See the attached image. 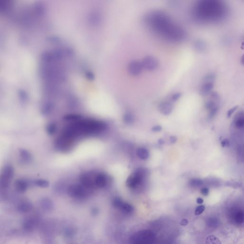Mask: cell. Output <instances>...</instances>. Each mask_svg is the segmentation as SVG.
Instances as JSON below:
<instances>
[{
	"instance_id": "1",
	"label": "cell",
	"mask_w": 244,
	"mask_h": 244,
	"mask_svg": "<svg viewBox=\"0 0 244 244\" xmlns=\"http://www.w3.org/2000/svg\"><path fill=\"white\" fill-rule=\"evenodd\" d=\"M193 16L203 24L222 22L229 15L228 6L224 2L205 0L197 2L193 7Z\"/></svg>"
},
{
	"instance_id": "2",
	"label": "cell",
	"mask_w": 244,
	"mask_h": 244,
	"mask_svg": "<svg viewBox=\"0 0 244 244\" xmlns=\"http://www.w3.org/2000/svg\"><path fill=\"white\" fill-rule=\"evenodd\" d=\"M147 20L154 31L167 39L180 41L186 38L184 30L162 12H155L150 14Z\"/></svg>"
},
{
	"instance_id": "3",
	"label": "cell",
	"mask_w": 244,
	"mask_h": 244,
	"mask_svg": "<svg viewBox=\"0 0 244 244\" xmlns=\"http://www.w3.org/2000/svg\"><path fill=\"white\" fill-rule=\"evenodd\" d=\"M105 128L106 124L102 121L83 118L64 128L61 134L74 141L82 136L98 133L104 131Z\"/></svg>"
},
{
	"instance_id": "4",
	"label": "cell",
	"mask_w": 244,
	"mask_h": 244,
	"mask_svg": "<svg viewBox=\"0 0 244 244\" xmlns=\"http://www.w3.org/2000/svg\"><path fill=\"white\" fill-rule=\"evenodd\" d=\"M89 189L81 184H73L67 188V194L73 198H82L87 195Z\"/></svg>"
},
{
	"instance_id": "5",
	"label": "cell",
	"mask_w": 244,
	"mask_h": 244,
	"mask_svg": "<svg viewBox=\"0 0 244 244\" xmlns=\"http://www.w3.org/2000/svg\"><path fill=\"white\" fill-rule=\"evenodd\" d=\"M15 170L12 166L8 165L4 168L0 179V185L3 188L9 186L11 181L14 177Z\"/></svg>"
},
{
	"instance_id": "6",
	"label": "cell",
	"mask_w": 244,
	"mask_h": 244,
	"mask_svg": "<svg viewBox=\"0 0 244 244\" xmlns=\"http://www.w3.org/2000/svg\"><path fill=\"white\" fill-rule=\"evenodd\" d=\"M74 141L63 134H61L55 140V147L57 150L60 151L64 152L68 151L71 148Z\"/></svg>"
},
{
	"instance_id": "7",
	"label": "cell",
	"mask_w": 244,
	"mask_h": 244,
	"mask_svg": "<svg viewBox=\"0 0 244 244\" xmlns=\"http://www.w3.org/2000/svg\"><path fill=\"white\" fill-rule=\"evenodd\" d=\"M95 176L90 172L84 173L81 175L80 177V182L81 185L88 189H92L96 187L94 183Z\"/></svg>"
},
{
	"instance_id": "8",
	"label": "cell",
	"mask_w": 244,
	"mask_h": 244,
	"mask_svg": "<svg viewBox=\"0 0 244 244\" xmlns=\"http://www.w3.org/2000/svg\"><path fill=\"white\" fill-rule=\"evenodd\" d=\"M141 63L143 69L149 71L156 70L159 64L158 60L152 56H146L143 59Z\"/></svg>"
},
{
	"instance_id": "9",
	"label": "cell",
	"mask_w": 244,
	"mask_h": 244,
	"mask_svg": "<svg viewBox=\"0 0 244 244\" xmlns=\"http://www.w3.org/2000/svg\"><path fill=\"white\" fill-rule=\"evenodd\" d=\"M142 179V172L137 171L136 173L131 174L128 177L126 183L127 186L130 188H134L141 184Z\"/></svg>"
},
{
	"instance_id": "10",
	"label": "cell",
	"mask_w": 244,
	"mask_h": 244,
	"mask_svg": "<svg viewBox=\"0 0 244 244\" xmlns=\"http://www.w3.org/2000/svg\"><path fill=\"white\" fill-rule=\"evenodd\" d=\"M143 69V68L142 63L138 61H132L128 65V72L131 76H137L139 75Z\"/></svg>"
},
{
	"instance_id": "11",
	"label": "cell",
	"mask_w": 244,
	"mask_h": 244,
	"mask_svg": "<svg viewBox=\"0 0 244 244\" xmlns=\"http://www.w3.org/2000/svg\"><path fill=\"white\" fill-rule=\"evenodd\" d=\"M94 183L96 187L103 188L104 187L107 183V177L103 173L98 174L95 176Z\"/></svg>"
},
{
	"instance_id": "12",
	"label": "cell",
	"mask_w": 244,
	"mask_h": 244,
	"mask_svg": "<svg viewBox=\"0 0 244 244\" xmlns=\"http://www.w3.org/2000/svg\"><path fill=\"white\" fill-rule=\"evenodd\" d=\"M15 188L17 191L24 193L26 191L28 187V183L24 179H18L15 183Z\"/></svg>"
},
{
	"instance_id": "13",
	"label": "cell",
	"mask_w": 244,
	"mask_h": 244,
	"mask_svg": "<svg viewBox=\"0 0 244 244\" xmlns=\"http://www.w3.org/2000/svg\"><path fill=\"white\" fill-rule=\"evenodd\" d=\"M159 110L160 112L165 115H168L172 112L173 107L172 104L169 102H163L159 106Z\"/></svg>"
},
{
	"instance_id": "14",
	"label": "cell",
	"mask_w": 244,
	"mask_h": 244,
	"mask_svg": "<svg viewBox=\"0 0 244 244\" xmlns=\"http://www.w3.org/2000/svg\"><path fill=\"white\" fill-rule=\"evenodd\" d=\"M213 82H205L200 89V94L203 96L209 94L214 88Z\"/></svg>"
},
{
	"instance_id": "15",
	"label": "cell",
	"mask_w": 244,
	"mask_h": 244,
	"mask_svg": "<svg viewBox=\"0 0 244 244\" xmlns=\"http://www.w3.org/2000/svg\"><path fill=\"white\" fill-rule=\"evenodd\" d=\"M19 154L21 159L25 162L28 163L31 161L32 157L29 152L26 149H21L19 150Z\"/></svg>"
},
{
	"instance_id": "16",
	"label": "cell",
	"mask_w": 244,
	"mask_h": 244,
	"mask_svg": "<svg viewBox=\"0 0 244 244\" xmlns=\"http://www.w3.org/2000/svg\"><path fill=\"white\" fill-rule=\"evenodd\" d=\"M194 46L195 50L197 52H203L206 49V45L204 41L199 39L195 41Z\"/></svg>"
},
{
	"instance_id": "17",
	"label": "cell",
	"mask_w": 244,
	"mask_h": 244,
	"mask_svg": "<svg viewBox=\"0 0 244 244\" xmlns=\"http://www.w3.org/2000/svg\"><path fill=\"white\" fill-rule=\"evenodd\" d=\"M82 119H83V117L81 115L75 114H66L64 117V120L67 122H70L71 124L77 122Z\"/></svg>"
},
{
	"instance_id": "18",
	"label": "cell",
	"mask_w": 244,
	"mask_h": 244,
	"mask_svg": "<svg viewBox=\"0 0 244 244\" xmlns=\"http://www.w3.org/2000/svg\"><path fill=\"white\" fill-rule=\"evenodd\" d=\"M137 153L138 157L143 160L147 159L149 157V153L148 150L145 148H138L137 151Z\"/></svg>"
},
{
	"instance_id": "19",
	"label": "cell",
	"mask_w": 244,
	"mask_h": 244,
	"mask_svg": "<svg viewBox=\"0 0 244 244\" xmlns=\"http://www.w3.org/2000/svg\"><path fill=\"white\" fill-rule=\"evenodd\" d=\"M206 244H222L219 239L215 236L210 235L207 236L206 239Z\"/></svg>"
},
{
	"instance_id": "20",
	"label": "cell",
	"mask_w": 244,
	"mask_h": 244,
	"mask_svg": "<svg viewBox=\"0 0 244 244\" xmlns=\"http://www.w3.org/2000/svg\"><path fill=\"white\" fill-rule=\"evenodd\" d=\"M34 183L37 186L41 188H47L49 186V183L45 179H37L34 181Z\"/></svg>"
},
{
	"instance_id": "21",
	"label": "cell",
	"mask_w": 244,
	"mask_h": 244,
	"mask_svg": "<svg viewBox=\"0 0 244 244\" xmlns=\"http://www.w3.org/2000/svg\"><path fill=\"white\" fill-rule=\"evenodd\" d=\"M57 130L56 124L54 123H50L46 127V131L49 135L52 136L56 133Z\"/></svg>"
},
{
	"instance_id": "22",
	"label": "cell",
	"mask_w": 244,
	"mask_h": 244,
	"mask_svg": "<svg viewBox=\"0 0 244 244\" xmlns=\"http://www.w3.org/2000/svg\"><path fill=\"white\" fill-rule=\"evenodd\" d=\"M121 209L126 213H131L134 210V208L131 205L127 203H124L121 206Z\"/></svg>"
},
{
	"instance_id": "23",
	"label": "cell",
	"mask_w": 244,
	"mask_h": 244,
	"mask_svg": "<svg viewBox=\"0 0 244 244\" xmlns=\"http://www.w3.org/2000/svg\"><path fill=\"white\" fill-rule=\"evenodd\" d=\"M124 122L127 124L132 123L134 121V117L132 114L130 113H127L125 114L124 117Z\"/></svg>"
},
{
	"instance_id": "24",
	"label": "cell",
	"mask_w": 244,
	"mask_h": 244,
	"mask_svg": "<svg viewBox=\"0 0 244 244\" xmlns=\"http://www.w3.org/2000/svg\"><path fill=\"white\" fill-rule=\"evenodd\" d=\"M215 77H216V76H215L214 74H213V73L208 74L207 75H206L205 76V77L204 78V82H213V81H214V80L215 79Z\"/></svg>"
},
{
	"instance_id": "25",
	"label": "cell",
	"mask_w": 244,
	"mask_h": 244,
	"mask_svg": "<svg viewBox=\"0 0 244 244\" xmlns=\"http://www.w3.org/2000/svg\"><path fill=\"white\" fill-rule=\"evenodd\" d=\"M205 206L204 205H200L199 206H197L196 209L195 210V214L196 216H199L201 215L202 213H203V212L205 211Z\"/></svg>"
},
{
	"instance_id": "26",
	"label": "cell",
	"mask_w": 244,
	"mask_h": 244,
	"mask_svg": "<svg viewBox=\"0 0 244 244\" xmlns=\"http://www.w3.org/2000/svg\"><path fill=\"white\" fill-rule=\"evenodd\" d=\"M123 204V202L120 198H116L114 200L113 205L115 207L120 208Z\"/></svg>"
},
{
	"instance_id": "27",
	"label": "cell",
	"mask_w": 244,
	"mask_h": 244,
	"mask_svg": "<svg viewBox=\"0 0 244 244\" xmlns=\"http://www.w3.org/2000/svg\"><path fill=\"white\" fill-rule=\"evenodd\" d=\"M202 181L199 179H193L190 182L191 185L193 186H199L202 184Z\"/></svg>"
},
{
	"instance_id": "28",
	"label": "cell",
	"mask_w": 244,
	"mask_h": 244,
	"mask_svg": "<svg viewBox=\"0 0 244 244\" xmlns=\"http://www.w3.org/2000/svg\"><path fill=\"white\" fill-rule=\"evenodd\" d=\"M30 206V205L29 204H28V203H23V204H21V206H19V207H20L19 208L21 210L26 211V210H27L29 209Z\"/></svg>"
},
{
	"instance_id": "29",
	"label": "cell",
	"mask_w": 244,
	"mask_h": 244,
	"mask_svg": "<svg viewBox=\"0 0 244 244\" xmlns=\"http://www.w3.org/2000/svg\"><path fill=\"white\" fill-rule=\"evenodd\" d=\"M239 107V106H235V107H233V108H232L230 109V110H229L227 112V117H231V115H232L233 113H234V112L236 111V110H237L238 108Z\"/></svg>"
},
{
	"instance_id": "30",
	"label": "cell",
	"mask_w": 244,
	"mask_h": 244,
	"mask_svg": "<svg viewBox=\"0 0 244 244\" xmlns=\"http://www.w3.org/2000/svg\"><path fill=\"white\" fill-rule=\"evenodd\" d=\"M181 94L180 93H176L172 96V100L173 101H177L181 97Z\"/></svg>"
},
{
	"instance_id": "31",
	"label": "cell",
	"mask_w": 244,
	"mask_h": 244,
	"mask_svg": "<svg viewBox=\"0 0 244 244\" xmlns=\"http://www.w3.org/2000/svg\"><path fill=\"white\" fill-rule=\"evenodd\" d=\"M201 193L202 195H204L205 196H206L209 194V189L207 188H202L201 190Z\"/></svg>"
},
{
	"instance_id": "32",
	"label": "cell",
	"mask_w": 244,
	"mask_h": 244,
	"mask_svg": "<svg viewBox=\"0 0 244 244\" xmlns=\"http://www.w3.org/2000/svg\"><path fill=\"white\" fill-rule=\"evenodd\" d=\"M188 220L186 219H183L181 221V222H180V225L181 226H186L188 225Z\"/></svg>"
},
{
	"instance_id": "33",
	"label": "cell",
	"mask_w": 244,
	"mask_h": 244,
	"mask_svg": "<svg viewBox=\"0 0 244 244\" xmlns=\"http://www.w3.org/2000/svg\"><path fill=\"white\" fill-rule=\"evenodd\" d=\"M161 130L162 127H160V126H156V127L153 128L152 129V130L153 132H159V131H160Z\"/></svg>"
},
{
	"instance_id": "34",
	"label": "cell",
	"mask_w": 244,
	"mask_h": 244,
	"mask_svg": "<svg viewBox=\"0 0 244 244\" xmlns=\"http://www.w3.org/2000/svg\"><path fill=\"white\" fill-rule=\"evenodd\" d=\"M196 202L198 204H202L204 202V200L201 198H198L196 199Z\"/></svg>"
},
{
	"instance_id": "35",
	"label": "cell",
	"mask_w": 244,
	"mask_h": 244,
	"mask_svg": "<svg viewBox=\"0 0 244 244\" xmlns=\"http://www.w3.org/2000/svg\"><path fill=\"white\" fill-rule=\"evenodd\" d=\"M227 143H228V142H227V140H224L223 141H222V142H221V146H222L223 147H225V146H226V145L227 144Z\"/></svg>"
},
{
	"instance_id": "36",
	"label": "cell",
	"mask_w": 244,
	"mask_h": 244,
	"mask_svg": "<svg viewBox=\"0 0 244 244\" xmlns=\"http://www.w3.org/2000/svg\"><path fill=\"white\" fill-rule=\"evenodd\" d=\"M170 140L172 143H174L176 141V138L175 137H170Z\"/></svg>"
},
{
	"instance_id": "37",
	"label": "cell",
	"mask_w": 244,
	"mask_h": 244,
	"mask_svg": "<svg viewBox=\"0 0 244 244\" xmlns=\"http://www.w3.org/2000/svg\"><path fill=\"white\" fill-rule=\"evenodd\" d=\"M241 63L242 64L244 65V54H243L242 55V57H241Z\"/></svg>"
},
{
	"instance_id": "38",
	"label": "cell",
	"mask_w": 244,
	"mask_h": 244,
	"mask_svg": "<svg viewBox=\"0 0 244 244\" xmlns=\"http://www.w3.org/2000/svg\"><path fill=\"white\" fill-rule=\"evenodd\" d=\"M158 143L160 144H163L164 143V141L163 139H161L158 141Z\"/></svg>"
}]
</instances>
